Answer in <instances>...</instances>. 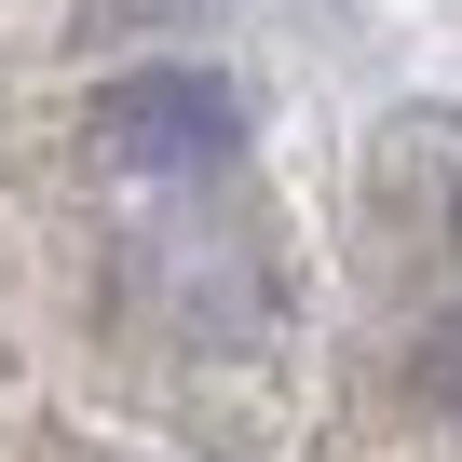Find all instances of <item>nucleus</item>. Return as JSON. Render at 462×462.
Here are the masks:
<instances>
[{
    "mask_svg": "<svg viewBox=\"0 0 462 462\" xmlns=\"http://www.w3.org/2000/svg\"><path fill=\"white\" fill-rule=\"evenodd\" d=\"M231 136V96L204 82V69H136V82H109L96 96V150L109 163H136V177H190V163H217Z\"/></svg>",
    "mask_w": 462,
    "mask_h": 462,
    "instance_id": "1",
    "label": "nucleus"
},
{
    "mask_svg": "<svg viewBox=\"0 0 462 462\" xmlns=\"http://www.w3.org/2000/svg\"><path fill=\"white\" fill-rule=\"evenodd\" d=\"M448 231H462V204H448Z\"/></svg>",
    "mask_w": 462,
    "mask_h": 462,
    "instance_id": "3",
    "label": "nucleus"
},
{
    "mask_svg": "<svg viewBox=\"0 0 462 462\" xmlns=\"http://www.w3.org/2000/svg\"><path fill=\"white\" fill-rule=\"evenodd\" d=\"M421 394H435V408H448V421H462V313H448V327H435V340H421Z\"/></svg>",
    "mask_w": 462,
    "mask_h": 462,
    "instance_id": "2",
    "label": "nucleus"
}]
</instances>
